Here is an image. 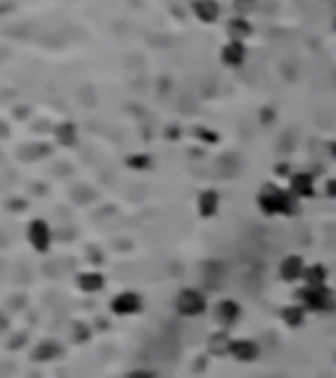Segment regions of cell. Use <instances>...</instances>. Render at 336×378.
Instances as JSON below:
<instances>
[{"instance_id": "4fadbf2b", "label": "cell", "mask_w": 336, "mask_h": 378, "mask_svg": "<svg viewBox=\"0 0 336 378\" xmlns=\"http://www.w3.org/2000/svg\"><path fill=\"white\" fill-rule=\"evenodd\" d=\"M219 205H221V197L216 189H205L203 194L197 197V210H200V216L203 219H210V216H216L219 213Z\"/></svg>"}, {"instance_id": "277c9868", "label": "cell", "mask_w": 336, "mask_h": 378, "mask_svg": "<svg viewBox=\"0 0 336 378\" xmlns=\"http://www.w3.org/2000/svg\"><path fill=\"white\" fill-rule=\"evenodd\" d=\"M305 271H307V263L302 255H284L281 263H278V278L284 284H297V281H305Z\"/></svg>"}, {"instance_id": "d6986e66", "label": "cell", "mask_w": 336, "mask_h": 378, "mask_svg": "<svg viewBox=\"0 0 336 378\" xmlns=\"http://www.w3.org/2000/svg\"><path fill=\"white\" fill-rule=\"evenodd\" d=\"M326 197L336 200V179H328V181H326Z\"/></svg>"}, {"instance_id": "5bb4252c", "label": "cell", "mask_w": 336, "mask_h": 378, "mask_svg": "<svg viewBox=\"0 0 336 378\" xmlns=\"http://www.w3.org/2000/svg\"><path fill=\"white\" fill-rule=\"evenodd\" d=\"M305 287H328V268L323 263H307Z\"/></svg>"}, {"instance_id": "ba28073f", "label": "cell", "mask_w": 336, "mask_h": 378, "mask_svg": "<svg viewBox=\"0 0 336 378\" xmlns=\"http://www.w3.org/2000/svg\"><path fill=\"white\" fill-rule=\"evenodd\" d=\"M307 315H310V313H307L300 302H289V305H284L278 310V318H281V323H284L287 329H302L307 323Z\"/></svg>"}, {"instance_id": "ac0fdd59", "label": "cell", "mask_w": 336, "mask_h": 378, "mask_svg": "<svg viewBox=\"0 0 336 378\" xmlns=\"http://www.w3.org/2000/svg\"><path fill=\"white\" fill-rule=\"evenodd\" d=\"M102 284V278H92V276H82L79 278V287H82V289H98V287H100Z\"/></svg>"}, {"instance_id": "e0dca14e", "label": "cell", "mask_w": 336, "mask_h": 378, "mask_svg": "<svg viewBox=\"0 0 336 378\" xmlns=\"http://www.w3.org/2000/svg\"><path fill=\"white\" fill-rule=\"evenodd\" d=\"M56 137H58L60 145H74L76 142V126L74 124H60L56 129Z\"/></svg>"}, {"instance_id": "9a60e30c", "label": "cell", "mask_w": 336, "mask_h": 378, "mask_svg": "<svg viewBox=\"0 0 336 378\" xmlns=\"http://www.w3.org/2000/svg\"><path fill=\"white\" fill-rule=\"evenodd\" d=\"M232 336L226 334V331H219V334L210 336V342H208V349L216 355V357H229V349H232Z\"/></svg>"}, {"instance_id": "7c38bea8", "label": "cell", "mask_w": 336, "mask_h": 378, "mask_svg": "<svg viewBox=\"0 0 336 378\" xmlns=\"http://www.w3.org/2000/svg\"><path fill=\"white\" fill-rule=\"evenodd\" d=\"M139 307H142V302H139V297H137L134 291H124V294H118L116 300L111 302V310H113L116 315H132Z\"/></svg>"}, {"instance_id": "6da1fadb", "label": "cell", "mask_w": 336, "mask_h": 378, "mask_svg": "<svg viewBox=\"0 0 336 378\" xmlns=\"http://www.w3.org/2000/svg\"><path fill=\"white\" fill-rule=\"evenodd\" d=\"M258 208L265 216H292L297 210V197L289 189H281L276 184H263L258 192Z\"/></svg>"}, {"instance_id": "5b68a950", "label": "cell", "mask_w": 336, "mask_h": 378, "mask_svg": "<svg viewBox=\"0 0 336 378\" xmlns=\"http://www.w3.org/2000/svg\"><path fill=\"white\" fill-rule=\"evenodd\" d=\"M213 320L221 326V331H226V329H232V326H236L239 320H242V305L236 302V300H221V302H216V307H213Z\"/></svg>"}, {"instance_id": "8fae6325", "label": "cell", "mask_w": 336, "mask_h": 378, "mask_svg": "<svg viewBox=\"0 0 336 378\" xmlns=\"http://www.w3.org/2000/svg\"><path fill=\"white\" fill-rule=\"evenodd\" d=\"M192 11H194V16H197L203 24H213V21L221 19L219 0H194V3H192Z\"/></svg>"}, {"instance_id": "8992f818", "label": "cell", "mask_w": 336, "mask_h": 378, "mask_svg": "<svg viewBox=\"0 0 336 378\" xmlns=\"http://www.w3.org/2000/svg\"><path fill=\"white\" fill-rule=\"evenodd\" d=\"M229 357H234L236 363H255L260 357V344L255 339H234L232 349H229Z\"/></svg>"}, {"instance_id": "3957f363", "label": "cell", "mask_w": 336, "mask_h": 378, "mask_svg": "<svg viewBox=\"0 0 336 378\" xmlns=\"http://www.w3.org/2000/svg\"><path fill=\"white\" fill-rule=\"evenodd\" d=\"M176 310L184 315V318H197L208 310V302H205V294L197 289H181L179 297H176Z\"/></svg>"}, {"instance_id": "52a82bcc", "label": "cell", "mask_w": 336, "mask_h": 378, "mask_svg": "<svg viewBox=\"0 0 336 378\" xmlns=\"http://www.w3.org/2000/svg\"><path fill=\"white\" fill-rule=\"evenodd\" d=\"M289 192H292L297 200H310V197L315 194V179H313V174H305V171L292 174V179H289Z\"/></svg>"}, {"instance_id": "9c48e42d", "label": "cell", "mask_w": 336, "mask_h": 378, "mask_svg": "<svg viewBox=\"0 0 336 378\" xmlns=\"http://www.w3.org/2000/svg\"><path fill=\"white\" fill-rule=\"evenodd\" d=\"M30 242L34 249H40V252H47V247H50V239H53V234H50V226L45 223L43 219L32 221L30 223Z\"/></svg>"}, {"instance_id": "30bf717a", "label": "cell", "mask_w": 336, "mask_h": 378, "mask_svg": "<svg viewBox=\"0 0 336 378\" xmlns=\"http://www.w3.org/2000/svg\"><path fill=\"white\" fill-rule=\"evenodd\" d=\"M247 58V47L245 43H236V40H229V43L223 45V50H221V60L229 66V69H239L242 63Z\"/></svg>"}, {"instance_id": "2e32d148", "label": "cell", "mask_w": 336, "mask_h": 378, "mask_svg": "<svg viewBox=\"0 0 336 378\" xmlns=\"http://www.w3.org/2000/svg\"><path fill=\"white\" fill-rule=\"evenodd\" d=\"M249 24L245 21V19H234V21H229V37L232 40H236V43H245L249 37Z\"/></svg>"}, {"instance_id": "7a4b0ae2", "label": "cell", "mask_w": 336, "mask_h": 378, "mask_svg": "<svg viewBox=\"0 0 336 378\" xmlns=\"http://www.w3.org/2000/svg\"><path fill=\"white\" fill-rule=\"evenodd\" d=\"M294 302H300L310 315H328L336 310V291L331 287H300L294 291Z\"/></svg>"}]
</instances>
